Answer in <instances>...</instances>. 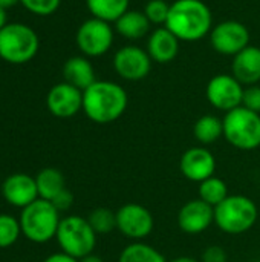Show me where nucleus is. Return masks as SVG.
I'll return each mask as SVG.
<instances>
[{"label":"nucleus","instance_id":"obj_1","mask_svg":"<svg viewBox=\"0 0 260 262\" xmlns=\"http://www.w3.org/2000/svg\"><path fill=\"white\" fill-rule=\"evenodd\" d=\"M129 104L126 89L113 81L97 80L83 91V112L97 124H109L120 120Z\"/></svg>","mask_w":260,"mask_h":262},{"label":"nucleus","instance_id":"obj_2","mask_svg":"<svg viewBox=\"0 0 260 262\" xmlns=\"http://www.w3.org/2000/svg\"><path fill=\"white\" fill-rule=\"evenodd\" d=\"M181 41H198L213 29V15L202 0H176L164 25Z\"/></svg>","mask_w":260,"mask_h":262},{"label":"nucleus","instance_id":"obj_3","mask_svg":"<svg viewBox=\"0 0 260 262\" xmlns=\"http://www.w3.org/2000/svg\"><path fill=\"white\" fill-rule=\"evenodd\" d=\"M21 235L34 244H46L57 236L60 226V212L48 200H35L21 209L20 213Z\"/></svg>","mask_w":260,"mask_h":262},{"label":"nucleus","instance_id":"obj_4","mask_svg":"<svg viewBox=\"0 0 260 262\" xmlns=\"http://www.w3.org/2000/svg\"><path fill=\"white\" fill-rule=\"evenodd\" d=\"M259 220L256 203L245 195H228L215 207V224L227 235H242L251 230Z\"/></svg>","mask_w":260,"mask_h":262},{"label":"nucleus","instance_id":"obj_5","mask_svg":"<svg viewBox=\"0 0 260 262\" xmlns=\"http://www.w3.org/2000/svg\"><path fill=\"white\" fill-rule=\"evenodd\" d=\"M40 48L37 32L18 21L6 23L0 29V58L11 64H25L31 61Z\"/></svg>","mask_w":260,"mask_h":262},{"label":"nucleus","instance_id":"obj_6","mask_svg":"<svg viewBox=\"0 0 260 262\" xmlns=\"http://www.w3.org/2000/svg\"><path fill=\"white\" fill-rule=\"evenodd\" d=\"M224 138L239 150H254L260 147V114L239 106L225 114Z\"/></svg>","mask_w":260,"mask_h":262},{"label":"nucleus","instance_id":"obj_7","mask_svg":"<svg viewBox=\"0 0 260 262\" xmlns=\"http://www.w3.org/2000/svg\"><path fill=\"white\" fill-rule=\"evenodd\" d=\"M97 236L98 235L89 224L87 218L69 215L61 218L55 239L61 252L81 259L93 253L97 247Z\"/></svg>","mask_w":260,"mask_h":262},{"label":"nucleus","instance_id":"obj_8","mask_svg":"<svg viewBox=\"0 0 260 262\" xmlns=\"http://www.w3.org/2000/svg\"><path fill=\"white\" fill-rule=\"evenodd\" d=\"M75 41L84 57H100L112 48L113 29L110 23L92 17L80 25Z\"/></svg>","mask_w":260,"mask_h":262},{"label":"nucleus","instance_id":"obj_9","mask_svg":"<svg viewBox=\"0 0 260 262\" xmlns=\"http://www.w3.org/2000/svg\"><path fill=\"white\" fill-rule=\"evenodd\" d=\"M155 229L152 212L136 203H127L116 210V230L132 241H144Z\"/></svg>","mask_w":260,"mask_h":262},{"label":"nucleus","instance_id":"obj_10","mask_svg":"<svg viewBox=\"0 0 260 262\" xmlns=\"http://www.w3.org/2000/svg\"><path fill=\"white\" fill-rule=\"evenodd\" d=\"M210 41L216 52L234 57L250 46V31L238 20H225L211 29Z\"/></svg>","mask_w":260,"mask_h":262},{"label":"nucleus","instance_id":"obj_11","mask_svg":"<svg viewBox=\"0 0 260 262\" xmlns=\"http://www.w3.org/2000/svg\"><path fill=\"white\" fill-rule=\"evenodd\" d=\"M244 89H245L244 84L239 83L233 75L221 74L208 81L205 95L213 107L227 114L242 106Z\"/></svg>","mask_w":260,"mask_h":262},{"label":"nucleus","instance_id":"obj_12","mask_svg":"<svg viewBox=\"0 0 260 262\" xmlns=\"http://www.w3.org/2000/svg\"><path fill=\"white\" fill-rule=\"evenodd\" d=\"M152 58L147 51L129 45L118 49L113 55V68L116 74L127 81H139L152 71Z\"/></svg>","mask_w":260,"mask_h":262},{"label":"nucleus","instance_id":"obj_13","mask_svg":"<svg viewBox=\"0 0 260 262\" xmlns=\"http://www.w3.org/2000/svg\"><path fill=\"white\" fill-rule=\"evenodd\" d=\"M179 170L185 180L192 183H202L215 175L216 158L205 146H195L181 155Z\"/></svg>","mask_w":260,"mask_h":262},{"label":"nucleus","instance_id":"obj_14","mask_svg":"<svg viewBox=\"0 0 260 262\" xmlns=\"http://www.w3.org/2000/svg\"><path fill=\"white\" fill-rule=\"evenodd\" d=\"M48 111L57 118H70L83 111V91L63 81L52 86L46 95Z\"/></svg>","mask_w":260,"mask_h":262},{"label":"nucleus","instance_id":"obj_15","mask_svg":"<svg viewBox=\"0 0 260 262\" xmlns=\"http://www.w3.org/2000/svg\"><path fill=\"white\" fill-rule=\"evenodd\" d=\"M215 224V207L201 198L187 201L178 212V227L187 235H201Z\"/></svg>","mask_w":260,"mask_h":262},{"label":"nucleus","instance_id":"obj_16","mask_svg":"<svg viewBox=\"0 0 260 262\" xmlns=\"http://www.w3.org/2000/svg\"><path fill=\"white\" fill-rule=\"evenodd\" d=\"M2 196L12 207L25 209L38 200V189L35 183V177L28 173H12L5 178L2 184Z\"/></svg>","mask_w":260,"mask_h":262},{"label":"nucleus","instance_id":"obj_17","mask_svg":"<svg viewBox=\"0 0 260 262\" xmlns=\"http://www.w3.org/2000/svg\"><path fill=\"white\" fill-rule=\"evenodd\" d=\"M179 38L166 26L155 29L147 40V52L156 63L166 64L176 58L179 52Z\"/></svg>","mask_w":260,"mask_h":262},{"label":"nucleus","instance_id":"obj_18","mask_svg":"<svg viewBox=\"0 0 260 262\" xmlns=\"http://www.w3.org/2000/svg\"><path fill=\"white\" fill-rule=\"evenodd\" d=\"M231 72V75L242 84H257L260 81V48L250 45L234 55Z\"/></svg>","mask_w":260,"mask_h":262},{"label":"nucleus","instance_id":"obj_19","mask_svg":"<svg viewBox=\"0 0 260 262\" xmlns=\"http://www.w3.org/2000/svg\"><path fill=\"white\" fill-rule=\"evenodd\" d=\"M63 77L66 83L78 88L80 91H86L97 81L93 66L84 55H75L67 58L63 64Z\"/></svg>","mask_w":260,"mask_h":262},{"label":"nucleus","instance_id":"obj_20","mask_svg":"<svg viewBox=\"0 0 260 262\" xmlns=\"http://www.w3.org/2000/svg\"><path fill=\"white\" fill-rule=\"evenodd\" d=\"M150 21L146 17L144 11H133L129 9L126 11L116 21H115V29L120 35L129 40H139L144 35H147L150 29Z\"/></svg>","mask_w":260,"mask_h":262},{"label":"nucleus","instance_id":"obj_21","mask_svg":"<svg viewBox=\"0 0 260 262\" xmlns=\"http://www.w3.org/2000/svg\"><path fill=\"white\" fill-rule=\"evenodd\" d=\"M38 196L41 200L52 201L60 192L66 189L64 175L55 167H44L35 175Z\"/></svg>","mask_w":260,"mask_h":262},{"label":"nucleus","instance_id":"obj_22","mask_svg":"<svg viewBox=\"0 0 260 262\" xmlns=\"http://www.w3.org/2000/svg\"><path fill=\"white\" fill-rule=\"evenodd\" d=\"M193 135L202 146L215 144L221 137H224V123L216 115H202L193 126Z\"/></svg>","mask_w":260,"mask_h":262},{"label":"nucleus","instance_id":"obj_23","mask_svg":"<svg viewBox=\"0 0 260 262\" xmlns=\"http://www.w3.org/2000/svg\"><path fill=\"white\" fill-rule=\"evenodd\" d=\"M130 0H86L87 9L92 17L115 23L126 11H129Z\"/></svg>","mask_w":260,"mask_h":262},{"label":"nucleus","instance_id":"obj_24","mask_svg":"<svg viewBox=\"0 0 260 262\" xmlns=\"http://www.w3.org/2000/svg\"><path fill=\"white\" fill-rule=\"evenodd\" d=\"M118 262H169L166 256L155 249L153 246L144 243V241H133L129 246H126L120 256Z\"/></svg>","mask_w":260,"mask_h":262},{"label":"nucleus","instance_id":"obj_25","mask_svg":"<svg viewBox=\"0 0 260 262\" xmlns=\"http://www.w3.org/2000/svg\"><path fill=\"white\" fill-rule=\"evenodd\" d=\"M198 192H199V198L204 203L210 204L211 207H216L228 196V186L222 178L213 175L205 181L199 183Z\"/></svg>","mask_w":260,"mask_h":262},{"label":"nucleus","instance_id":"obj_26","mask_svg":"<svg viewBox=\"0 0 260 262\" xmlns=\"http://www.w3.org/2000/svg\"><path fill=\"white\" fill-rule=\"evenodd\" d=\"M87 221L97 235H107L116 229V212L107 207H97L89 213Z\"/></svg>","mask_w":260,"mask_h":262},{"label":"nucleus","instance_id":"obj_27","mask_svg":"<svg viewBox=\"0 0 260 262\" xmlns=\"http://www.w3.org/2000/svg\"><path fill=\"white\" fill-rule=\"evenodd\" d=\"M21 235L20 221L8 213H0V249L14 246Z\"/></svg>","mask_w":260,"mask_h":262},{"label":"nucleus","instance_id":"obj_28","mask_svg":"<svg viewBox=\"0 0 260 262\" xmlns=\"http://www.w3.org/2000/svg\"><path fill=\"white\" fill-rule=\"evenodd\" d=\"M170 12V5L166 0H149L144 6V14L152 25H166Z\"/></svg>","mask_w":260,"mask_h":262},{"label":"nucleus","instance_id":"obj_29","mask_svg":"<svg viewBox=\"0 0 260 262\" xmlns=\"http://www.w3.org/2000/svg\"><path fill=\"white\" fill-rule=\"evenodd\" d=\"M20 3L31 14L48 17V15H52L60 8L61 0H20Z\"/></svg>","mask_w":260,"mask_h":262},{"label":"nucleus","instance_id":"obj_30","mask_svg":"<svg viewBox=\"0 0 260 262\" xmlns=\"http://www.w3.org/2000/svg\"><path fill=\"white\" fill-rule=\"evenodd\" d=\"M242 106L260 114V86L259 84H251L244 89V98H242Z\"/></svg>","mask_w":260,"mask_h":262},{"label":"nucleus","instance_id":"obj_31","mask_svg":"<svg viewBox=\"0 0 260 262\" xmlns=\"http://www.w3.org/2000/svg\"><path fill=\"white\" fill-rule=\"evenodd\" d=\"M228 255L224 247L221 246H210L202 252L201 262H227Z\"/></svg>","mask_w":260,"mask_h":262},{"label":"nucleus","instance_id":"obj_32","mask_svg":"<svg viewBox=\"0 0 260 262\" xmlns=\"http://www.w3.org/2000/svg\"><path fill=\"white\" fill-rule=\"evenodd\" d=\"M51 203H52V204L55 206V209L61 213V212H66V210H69V209L72 207V204H74V195H72L70 190L64 189V190L60 192Z\"/></svg>","mask_w":260,"mask_h":262},{"label":"nucleus","instance_id":"obj_33","mask_svg":"<svg viewBox=\"0 0 260 262\" xmlns=\"http://www.w3.org/2000/svg\"><path fill=\"white\" fill-rule=\"evenodd\" d=\"M43 262H80V259H77V258L64 253V252H58V253L49 255Z\"/></svg>","mask_w":260,"mask_h":262},{"label":"nucleus","instance_id":"obj_34","mask_svg":"<svg viewBox=\"0 0 260 262\" xmlns=\"http://www.w3.org/2000/svg\"><path fill=\"white\" fill-rule=\"evenodd\" d=\"M80 262H104V259H103L101 256L95 255V253H90V255H87V256L81 258Z\"/></svg>","mask_w":260,"mask_h":262},{"label":"nucleus","instance_id":"obj_35","mask_svg":"<svg viewBox=\"0 0 260 262\" xmlns=\"http://www.w3.org/2000/svg\"><path fill=\"white\" fill-rule=\"evenodd\" d=\"M17 3H20V0H0V6L6 11L12 6H15Z\"/></svg>","mask_w":260,"mask_h":262},{"label":"nucleus","instance_id":"obj_36","mask_svg":"<svg viewBox=\"0 0 260 262\" xmlns=\"http://www.w3.org/2000/svg\"><path fill=\"white\" fill-rule=\"evenodd\" d=\"M169 262H201V259H196L193 256H178V258H173Z\"/></svg>","mask_w":260,"mask_h":262},{"label":"nucleus","instance_id":"obj_37","mask_svg":"<svg viewBox=\"0 0 260 262\" xmlns=\"http://www.w3.org/2000/svg\"><path fill=\"white\" fill-rule=\"evenodd\" d=\"M8 23V14H6V9H3L0 6V29Z\"/></svg>","mask_w":260,"mask_h":262},{"label":"nucleus","instance_id":"obj_38","mask_svg":"<svg viewBox=\"0 0 260 262\" xmlns=\"http://www.w3.org/2000/svg\"><path fill=\"white\" fill-rule=\"evenodd\" d=\"M254 262H259V261H254Z\"/></svg>","mask_w":260,"mask_h":262}]
</instances>
